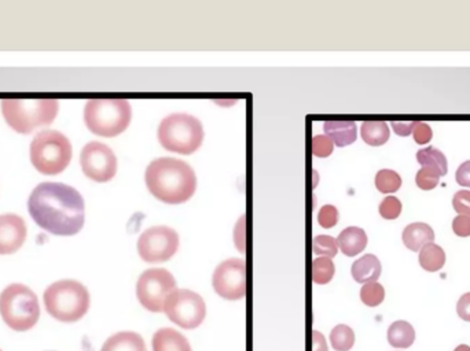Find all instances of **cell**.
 <instances>
[{"label":"cell","instance_id":"37","mask_svg":"<svg viewBox=\"0 0 470 351\" xmlns=\"http://www.w3.org/2000/svg\"><path fill=\"white\" fill-rule=\"evenodd\" d=\"M457 313L462 320L470 323V292H467L460 298L457 304Z\"/></svg>","mask_w":470,"mask_h":351},{"label":"cell","instance_id":"42","mask_svg":"<svg viewBox=\"0 0 470 351\" xmlns=\"http://www.w3.org/2000/svg\"><path fill=\"white\" fill-rule=\"evenodd\" d=\"M0 351H1V350H0Z\"/></svg>","mask_w":470,"mask_h":351},{"label":"cell","instance_id":"23","mask_svg":"<svg viewBox=\"0 0 470 351\" xmlns=\"http://www.w3.org/2000/svg\"><path fill=\"white\" fill-rule=\"evenodd\" d=\"M446 264V253L444 250L435 244L429 243L420 251V265L428 272H438Z\"/></svg>","mask_w":470,"mask_h":351},{"label":"cell","instance_id":"6","mask_svg":"<svg viewBox=\"0 0 470 351\" xmlns=\"http://www.w3.org/2000/svg\"><path fill=\"white\" fill-rule=\"evenodd\" d=\"M0 316L10 330H32L40 317L36 294L23 284H10L0 294Z\"/></svg>","mask_w":470,"mask_h":351},{"label":"cell","instance_id":"22","mask_svg":"<svg viewBox=\"0 0 470 351\" xmlns=\"http://www.w3.org/2000/svg\"><path fill=\"white\" fill-rule=\"evenodd\" d=\"M362 139L369 146H382L389 140V127L384 121H366L362 124L360 128Z\"/></svg>","mask_w":470,"mask_h":351},{"label":"cell","instance_id":"25","mask_svg":"<svg viewBox=\"0 0 470 351\" xmlns=\"http://www.w3.org/2000/svg\"><path fill=\"white\" fill-rule=\"evenodd\" d=\"M330 343L335 351H349L355 345V334L351 327L340 324L330 332Z\"/></svg>","mask_w":470,"mask_h":351},{"label":"cell","instance_id":"35","mask_svg":"<svg viewBox=\"0 0 470 351\" xmlns=\"http://www.w3.org/2000/svg\"><path fill=\"white\" fill-rule=\"evenodd\" d=\"M413 136L417 145H427L431 142L433 132L432 128L425 123H417L413 129Z\"/></svg>","mask_w":470,"mask_h":351},{"label":"cell","instance_id":"36","mask_svg":"<svg viewBox=\"0 0 470 351\" xmlns=\"http://www.w3.org/2000/svg\"><path fill=\"white\" fill-rule=\"evenodd\" d=\"M453 229L456 235L461 237L470 236V217L468 215H458L453 221Z\"/></svg>","mask_w":470,"mask_h":351},{"label":"cell","instance_id":"1","mask_svg":"<svg viewBox=\"0 0 470 351\" xmlns=\"http://www.w3.org/2000/svg\"><path fill=\"white\" fill-rule=\"evenodd\" d=\"M28 209L35 222L54 235L72 236L84 225V199L63 182L39 184L29 196Z\"/></svg>","mask_w":470,"mask_h":351},{"label":"cell","instance_id":"14","mask_svg":"<svg viewBox=\"0 0 470 351\" xmlns=\"http://www.w3.org/2000/svg\"><path fill=\"white\" fill-rule=\"evenodd\" d=\"M26 239V224L17 214L0 215V254L15 253Z\"/></svg>","mask_w":470,"mask_h":351},{"label":"cell","instance_id":"8","mask_svg":"<svg viewBox=\"0 0 470 351\" xmlns=\"http://www.w3.org/2000/svg\"><path fill=\"white\" fill-rule=\"evenodd\" d=\"M72 160V143L58 131H41L30 143V161L44 175L63 172Z\"/></svg>","mask_w":470,"mask_h":351},{"label":"cell","instance_id":"39","mask_svg":"<svg viewBox=\"0 0 470 351\" xmlns=\"http://www.w3.org/2000/svg\"><path fill=\"white\" fill-rule=\"evenodd\" d=\"M456 178H457V182H458L460 185H462V187H469L470 188V161L464 162V164L458 168Z\"/></svg>","mask_w":470,"mask_h":351},{"label":"cell","instance_id":"11","mask_svg":"<svg viewBox=\"0 0 470 351\" xmlns=\"http://www.w3.org/2000/svg\"><path fill=\"white\" fill-rule=\"evenodd\" d=\"M179 248V235L175 229L158 225L146 229L138 240V253L149 264L165 262Z\"/></svg>","mask_w":470,"mask_h":351},{"label":"cell","instance_id":"17","mask_svg":"<svg viewBox=\"0 0 470 351\" xmlns=\"http://www.w3.org/2000/svg\"><path fill=\"white\" fill-rule=\"evenodd\" d=\"M382 268L380 259L373 254H366L352 264L351 273L355 281L360 284L377 281L381 276Z\"/></svg>","mask_w":470,"mask_h":351},{"label":"cell","instance_id":"16","mask_svg":"<svg viewBox=\"0 0 470 351\" xmlns=\"http://www.w3.org/2000/svg\"><path fill=\"white\" fill-rule=\"evenodd\" d=\"M435 232L433 229L425 222H413L403 231V243L404 246L417 253L421 251L429 243H433Z\"/></svg>","mask_w":470,"mask_h":351},{"label":"cell","instance_id":"24","mask_svg":"<svg viewBox=\"0 0 470 351\" xmlns=\"http://www.w3.org/2000/svg\"><path fill=\"white\" fill-rule=\"evenodd\" d=\"M417 161L420 162V165H422V168H429L436 171L440 176H444L447 173V158L446 156L435 149V147H428L424 150H420L417 153Z\"/></svg>","mask_w":470,"mask_h":351},{"label":"cell","instance_id":"40","mask_svg":"<svg viewBox=\"0 0 470 351\" xmlns=\"http://www.w3.org/2000/svg\"><path fill=\"white\" fill-rule=\"evenodd\" d=\"M313 351H329L324 337L317 331H313Z\"/></svg>","mask_w":470,"mask_h":351},{"label":"cell","instance_id":"5","mask_svg":"<svg viewBox=\"0 0 470 351\" xmlns=\"http://www.w3.org/2000/svg\"><path fill=\"white\" fill-rule=\"evenodd\" d=\"M133 117V109L126 99H92L84 107V121L88 129L104 138L123 134Z\"/></svg>","mask_w":470,"mask_h":351},{"label":"cell","instance_id":"33","mask_svg":"<svg viewBox=\"0 0 470 351\" xmlns=\"http://www.w3.org/2000/svg\"><path fill=\"white\" fill-rule=\"evenodd\" d=\"M334 143L326 135H316L313 138V154L319 158H326L333 153Z\"/></svg>","mask_w":470,"mask_h":351},{"label":"cell","instance_id":"26","mask_svg":"<svg viewBox=\"0 0 470 351\" xmlns=\"http://www.w3.org/2000/svg\"><path fill=\"white\" fill-rule=\"evenodd\" d=\"M335 273V266L330 258L319 257L313 259V280L316 284H327Z\"/></svg>","mask_w":470,"mask_h":351},{"label":"cell","instance_id":"38","mask_svg":"<svg viewBox=\"0 0 470 351\" xmlns=\"http://www.w3.org/2000/svg\"><path fill=\"white\" fill-rule=\"evenodd\" d=\"M415 124H417V121H409V123L393 121L392 127H393L396 135H399V136H409L410 134H413V129H414Z\"/></svg>","mask_w":470,"mask_h":351},{"label":"cell","instance_id":"32","mask_svg":"<svg viewBox=\"0 0 470 351\" xmlns=\"http://www.w3.org/2000/svg\"><path fill=\"white\" fill-rule=\"evenodd\" d=\"M317 221H319V225L326 228V229H330V228L335 226L337 222H338V210H337V207L333 206V204L322 206L319 213H317Z\"/></svg>","mask_w":470,"mask_h":351},{"label":"cell","instance_id":"27","mask_svg":"<svg viewBox=\"0 0 470 351\" xmlns=\"http://www.w3.org/2000/svg\"><path fill=\"white\" fill-rule=\"evenodd\" d=\"M375 187L382 193L396 192L402 187V177L395 171L382 169L375 175Z\"/></svg>","mask_w":470,"mask_h":351},{"label":"cell","instance_id":"34","mask_svg":"<svg viewBox=\"0 0 470 351\" xmlns=\"http://www.w3.org/2000/svg\"><path fill=\"white\" fill-rule=\"evenodd\" d=\"M453 206L460 215L470 217V191L461 189L454 195Z\"/></svg>","mask_w":470,"mask_h":351},{"label":"cell","instance_id":"30","mask_svg":"<svg viewBox=\"0 0 470 351\" xmlns=\"http://www.w3.org/2000/svg\"><path fill=\"white\" fill-rule=\"evenodd\" d=\"M402 202L396 196H386L380 203V214L385 220H396L402 213Z\"/></svg>","mask_w":470,"mask_h":351},{"label":"cell","instance_id":"18","mask_svg":"<svg viewBox=\"0 0 470 351\" xmlns=\"http://www.w3.org/2000/svg\"><path fill=\"white\" fill-rule=\"evenodd\" d=\"M338 247L346 257H355L367 246V235L359 226H348L337 237Z\"/></svg>","mask_w":470,"mask_h":351},{"label":"cell","instance_id":"7","mask_svg":"<svg viewBox=\"0 0 470 351\" xmlns=\"http://www.w3.org/2000/svg\"><path fill=\"white\" fill-rule=\"evenodd\" d=\"M157 135L164 149L188 156L197 151L202 145L204 128L201 121L194 116L173 113L161 121Z\"/></svg>","mask_w":470,"mask_h":351},{"label":"cell","instance_id":"4","mask_svg":"<svg viewBox=\"0 0 470 351\" xmlns=\"http://www.w3.org/2000/svg\"><path fill=\"white\" fill-rule=\"evenodd\" d=\"M59 110L55 99H3L1 113L6 123L19 134H30L39 127L50 125Z\"/></svg>","mask_w":470,"mask_h":351},{"label":"cell","instance_id":"21","mask_svg":"<svg viewBox=\"0 0 470 351\" xmlns=\"http://www.w3.org/2000/svg\"><path fill=\"white\" fill-rule=\"evenodd\" d=\"M415 341V331L407 321L399 320L391 324L388 330V342L395 349H409Z\"/></svg>","mask_w":470,"mask_h":351},{"label":"cell","instance_id":"15","mask_svg":"<svg viewBox=\"0 0 470 351\" xmlns=\"http://www.w3.org/2000/svg\"><path fill=\"white\" fill-rule=\"evenodd\" d=\"M323 131L337 147L349 146L358 138V128L353 121H326Z\"/></svg>","mask_w":470,"mask_h":351},{"label":"cell","instance_id":"31","mask_svg":"<svg viewBox=\"0 0 470 351\" xmlns=\"http://www.w3.org/2000/svg\"><path fill=\"white\" fill-rule=\"evenodd\" d=\"M440 177L442 176L439 175L436 171L429 169V168H422L415 176V182L421 189L431 191L435 187H438Z\"/></svg>","mask_w":470,"mask_h":351},{"label":"cell","instance_id":"20","mask_svg":"<svg viewBox=\"0 0 470 351\" xmlns=\"http://www.w3.org/2000/svg\"><path fill=\"white\" fill-rule=\"evenodd\" d=\"M101 351H148L144 338L131 331H124L110 337Z\"/></svg>","mask_w":470,"mask_h":351},{"label":"cell","instance_id":"12","mask_svg":"<svg viewBox=\"0 0 470 351\" xmlns=\"http://www.w3.org/2000/svg\"><path fill=\"white\" fill-rule=\"evenodd\" d=\"M212 286L216 294L228 301H238L246 292V268L239 258H230L217 265L213 272Z\"/></svg>","mask_w":470,"mask_h":351},{"label":"cell","instance_id":"9","mask_svg":"<svg viewBox=\"0 0 470 351\" xmlns=\"http://www.w3.org/2000/svg\"><path fill=\"white\" fill-rule=\"evenodd\" d=\"M166 317L183 330L198 328L206 316V306L201 295L191 290L176 288L164 302Z\"/></svg>","mask_w":470,"mask_h":351},{"label":"cell","instance_id":"13","mask_svg":"<svg viewBox=\"0 0 470 351\" xmlns=\"http://www.w3.org/2000/svg\"><path fill=\"white\" fill-rule=\"evenodd\" d=\"M80 164L84 175L98 182L109 181L117 173L116 154L101 142H90L83 147Z\"/></svg>","mask_w":470,"mask_h":351},{"label":"cell","instance_id":"29","mask_svg":"<svg viewBox=\"0 0 470 351\" xmlns=\"http://www.w3.org/2000/svg\"><path fill=\"white\" fill-rule=\"evenodd\" d=\"M313 253L319 257L333 258L338 253V243L337 239L329 235H317L313 239Z\"/></svg>","mask_w":470,"mask_h":351},{"label":"cell","instance_id":"28","mask_svg":"<svg viewBox=\"0 0 470 351\" xmlns=\"http://www.w3.org/2000/svg\"><path fill=\"white\" fill-rule=\"evenodd\" d=\"M360 299L362 302L369 306V308H375L378 305H381L385 299V290L384 287L377 283H366L362 290H360Z\"/></svg>","mask_w":470,"mask_h":351},{"label":"cell","instance_id":"41","mask_svg":"<svg viewBox=\"0 0 470 351\" xmlns=\"http://www.w3.org/2000/svg\"><path fill=\"white\" fill-rule=\"evenodd\" d=\"M454 351H470V346H468V345H460Z\"/></svg>","mask_w":470,"mask_h":351},{"label":"cell","instance_id":"2","mask_svg":"<svg viewBox=\"0 0 470 351\" xmlns=\"http://www.w3.org/2000/svg\"><path fill=\"white\" fill-rule=\"evenodd\" d=\"M145 181L152 195L169 204L187 202L197 188L194 169L187 162L170 157L157 158L150 162Z\"/></svg>","mask_w":470,"mask_h":351},{"label":"cell","instance_id":"19","mask_svg":"<svg viewBox=\"0 0 470 351\" xmlns=\"http://www.w3.org/2000/svg\"><path fill=\"white\" fill-rule=\"evenodd\" d=\"M153 351H191L188 341L176 330L161 328L153 337Z\"/></svg>","mask_w":470,"mask_h":351},{"label":"cell","instance_id":"3","mask_svg":"<svg viewBox=\"0 0 470 351\" xmlns=\"http://www.w3.org/2000/svg\"><path fill=\"white\" fill-rule=\"evenodd\" d=\"M46 310L58 321L76 323L90 309V292L76 280H59L44 291Z\"/></svg>","mask_w":470,"mask_h":351},{"label":"cell","instance_id":"10","mask_svg":"<svg viewBox=\"0 0 470 351\" xmlns=\"http://www.w3.org/2000/svg\"><path fill=\"white\" fill-rule=\"evenodd\" d=\"M175 290V277L162 268L145 270L137 283V297L141 305L153 313L164 312V302Z\"/></svg>","mask_w":470,"mask_h":351}]
</instances>
